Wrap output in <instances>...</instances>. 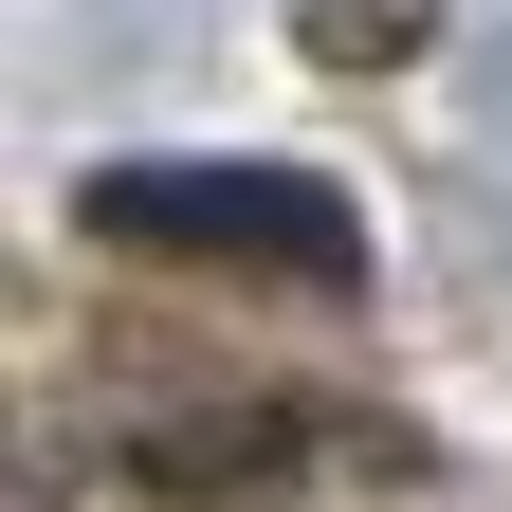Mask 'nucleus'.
<instances>
[{
	"mask_svg": "<svg viewBox=\"0 0 512 512\" xmlns=\"http://www.w3.org/2000/svg\"><path fill=\"white\" fill-rule=\"evenodd\" d=\"M92 238L256 256V275H293V293H348V275H366L348 202H330V183H293V165H110V183H92Z\"/></svg>",
	"mask_w": 512,
	"mask_h": 512,
	"instance_id": "obj_1",
	"label": "nucleus"
}]
</instances>
